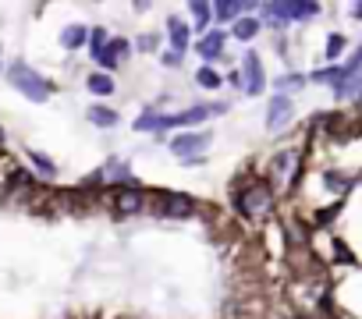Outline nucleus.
I'll list each match as a JSON object with an SVG mask.
<instances>
[{
	"mask_svg": "<svg viewBox=\"0 0 362 319\" xmlns=\"http://www.w3.org/2000/svg\"><path fill=\"white\" fill-rule=\"evenodd\" d=\"M0 145H4V128H0Z\"/></svg>",
	"mask_w": 362,
	"mask_h": 319,
	"instance_id": "obj_29",
	"label": "nucleus"
},
{
	"mask_svg": "<svg viewBox=\"0 0 362 319\" xmlns=\"http://www.w3.org/2000/svg\"><path fill=\"white\" fill-rule=\"evenodd\" d=\"M107 47H110V54H114L117 61H121V57L128 54V40H114V43H107Z\"/></svg>",
	"mask_w": 362,
	"mask_h": 319,
	"instance_id": "obj_24",
	"label": "nucleus"
},
{
	"mask_svg": "<svg viewBox=\"0 0 362 319\" xmlns=\"http://www.w3.org/2000/svg\"><path fill=\"white\" fill-rule=\"evenodd\" d=\"M29 160H33V167H36V171H43L47 178H54V174H57V164H54V160H50L47 152H40V149H29Z\"/></svg>",
	"mask_w": 362,
	"mask_h": 319,
	"instance_id": "obj_13",
	"label": "nucleus"
},
{
	"mask_svg": "<svg viewBox=\"0 0 362 319\" xmlns=\"http://www.w3.org/2000/svg\"><path fill=\"white\" fill-rule=\"evenodd\" d=\"M242 11H245V4H238V0H224V4L214 8V15H217L221 22H231V18H238Z\"/></svg>",
	"mask_w": 362,
	"mask_h": 319,
	"instance_id": "obj_17",
	"label": "nucleus"
},
{
	"mask_svg": "<svg viewBox=\"0 0 362 319\" xmlns=\"http://www.w3.org/2000/svg\"><path fill=\"white\" fill-rule=\"evenodd\" d=\"M163 64H181V54H163Z\"/></svg>",
	"mask_w": 362,
	"mask_h": 319,
	"instance_id": "obj_27",
	"label": "nucleus"
},
{
	"mask_svg": "<svg viewBox=\"0 0 362 319\" xmlns=\"http://www.w3.org/2000/svg\"><path fill=\"white\" fill-rule=\"evenodd\" d=\"M221 50H224V32H210L199 40V57L214 61V57H221Z\"/></svg>",
	"mask_w": 362,
	"mask_h": 319,
	"instance_id": "obj_11",
	"label": "nucleus"
},
{
	"mask_svg": "<svg viewBox=\"0 0 362 319\" xmlns=\"http://www.w3.org/2000/svg\"><path fill=\"white\" fill-rule=\"evenodd\" d=\"M89 92H96V96H110L114 92V78L110 75H89Z\"/></svg>",
	"mask_w": 362,
	"mask_h": 319,
	"instance_id": "obj_15",
	"label": "nucleus"
},
{
	"mask_svg": "<svg viewBox=\"0 0 362 319\" xmlns=\"http://www.w3.org/2000/svg\"><path fill=\"white\" fill-rule=\"evenodd\" d=\"M284 15H288V22H305V18H316L320 15V4H309V0H288L284 4Z\"/></svg>",
	"mask_w": 362,
	"mask_h": 319,
	"instance_id": "obj_8",
	"label": "nucleus"
},
{
	"mask_svg": "<svg viewBox=\"0 0 362 319\" xmlns=\"http://www.w3.org/2000/svg\"><path fill=\"white\" fill-rule=\"evenodd\" d=\"M277 89H281V96H284V89L291 92V89H302V78L298 75H288V78H277Z\"/></svg>",
	"mask_w": 362,
	"mask_h": 319,
	"instance_id": "obj_23",
	"label": "nucleus"
},
{
	"mask_svg": "<svg viewBox=\"0 0 362 319\" xmlns=\"http://www.w3.org/2000/svg\"><path fill=\"white\" fill-rule=\"evenodd\" d=\"M355 15H358V22H362V4H355Z\"/></svg>",
	"mask_w": 362,
	"mask_h": 319,
	"instance_id": "obj_28",
	"label": "nucleus"
},
{
	"mask_svg": "<svg viewBox=\"0 0 362 319\" xmlns=\"http://www.w3.org/2000/svg\"><path fill=\"white\" fill-rule=\"evenodd\" d=\"M341 50H344V36L334 32V36L327 40V57H341Z\"/></svg>",
	"mask_w": 362,
	"mask_h": 319,
	"instance_id": "obj_22",
	"label": "nucleus"
},
{
	"mask_svg": "<svg viewBox=\"0 0 362 319\" xmlns=\"http://www.w3.org/2000/svg\"><path fill=\"white\" fill-rule=\"evenodd\" d=\"M327 185H330V192H344V188H348V178H337V174H327Z\"/></svg>",
	"mask_w": 362,
	"mask_h": 319,
	"instance_id": "obj_25",
	"label": "nucleus"
},
{
	"mask_svg": "<svg viewBox=\"0 0 362 319\" xmlns=\"http://www.w3.org/2000/svg\"><path fill=\"white\" fill-rule=\"evenodd\" d=\"M256 32H259V22H256V18H242V22H235V40L245 43V40H252Z\"/></svg>",
	"mask_w": 362,
	"mask_h": 319,
	"instance_id": "obj_18",
	"label": "nucleus"
},
{
	"mask_svg": "<svg viewBox=\"0 0 362 319\" xmlns=\"http://www.w3.org/2000/svg\"><path fill=\"white\" fill-rule=\"evenodd\" d=\"M86 117H89L93 124H100V128H114V124H117V114H114V110H107V107H93Z\"/></svg>",
	"mask_w": 362,
	"mask_h": 319,
	"instance_id": "obj_16",
	"label": "nucleus"
},
{
	"mask_svg": "<svg viewBox=\"0 0 362 319\" xmlns=\"http://www.w3.org/2000/svg\"><path fill=\"white\" fill-rule=\"evenodd\" d=\"M295 164H298V156H295V152H281V156L274 160L277 178H291V174H295Z\"/></svg>",
	"mask_w": 362,
	"mask_h": 319,
	"instance_id": "obj_14",
	"label": "nucleus"
},
{
	"mask_svg": "<svg viewBox=\"0 0 362 319\" xmlns=\"http://www.w3.org/2000/svg\"><path fill=\"white\" fill-rule=\"evenodd\" d=\"M196 213V203L189 195H163L160 203V217H177V220H185Z\"/></svg>",
	"mask_w": 362,
	"mask_h": 319,
	"instance_id": "obj_6",
	"label": "nucleus"
},
{
	"mask_svg": "<svg viewBox=\"0 0 362 319\" xmlns=\"http://www.w3.org/2000/svg\"><path fill=\"white\" fill-rule=\"evenodd\" d=\"M167 36H170L174 54H185V50H189V29H185V22L170 18V22H167Z\"/></svg>",
	"mask_w": 362,
	"mask_h": 319,
	"instance_id": "obj_9",
	"label": "nucleus"
},
{
	"mask_svg": "<svg viewBox=\"0 0 362 319\" xmlns=\"http://www.w3.org/2000/svg\"><path fill=\"white\" fill-rule=\"evenodd\" d=\"M291 114H295L291 100H288V96H274V100H270V110H267V128H270V131H281V128L291 121Z\"/></svg>",
	"mask_w": 362,
	"mask_h": 319,
	"instance_id": "obj_4",
	"label": "nucleus"
},
{
	"mask_svg": "<svg viewBox=\"0 0 362 319\" xmlns=\"http://www.w3.org/2000/svg\"><path fill=\"white\" fill-rule=\"evenodd\" d=\"M114 210H117L121 217H132V213H139V210H142V188H135V185H124V188L114 195Z\"/></svg>",
	"mask_w": 362,
	"mask_h": 319,
	"instance_id": "obj_7",
	"label": "nucleus"
},
{
	"mask_svg": "<svg viewBox=\"0 0 362 319\" xmlns=\"http://www.w3.org/2000/svg\"><path fill=\"white\" fill-rule=\"evenodd\" d=\"M139 47H142L146 54H149V50H156V36H153V32H146V36L139 40Z\"/></svg>",
	"mask_w": 362,
	"mask_h": 319,
	"instance_id": "obj_26",
	"label": "nucleus"
},
{
	"mask_svg": "<svg viewBox=\"0 0 362 319\" xmlns=\"http://www.w3.org/2000/svg\"><path fill=\"white\" fill-rule=\"evenodd\" d=\"M196 82H199L203 89H217V85H221V75H217L214 68H199V75H196Z\"/></svg>",
	"mask_w": 362,
	"mask_h": 319,
	"instance_id": "obj_20",
	"label": "nucleus"
},
{
	"mask_svg": "<svg viewBox=\"0 0 362 319\" xmlns=\"http://www.w3.org/2000/svg\"><path fill=\"white\" fill-rule=\"evenodd\" d=\"M210 142H214V135H210V131H192V135H177V138H170V149H174L177 156L192 160V152L206 149Z\"/></svg>",
	"mask_w": 362,
	"mask_h": 319,
	"instance_id": "obj_3",
	"label": "nucleus"
},
{
	"mask_svg": "<svg viewBox=\"0 0 362 319\" xmlns=\"http://www.w3.org/2000/svg\"><path fill=\"white\" fill-rule=\"evenodd\" d=\"M192 15H196V29H199V32L214 22V18H210V15H214V8H210V4H203V0H196V4H192Z\"/></svg>",
	"mask_w": 362,
	"mask_h": 319,
	"instance_id": "obj_19",
	"label": "nucleus"
},
{
	"mask_svg": "<svg viewBox=\"0 0 362 319\" xmlns=\"http://www.w3.org/2000/svg\"><path fill=\"white\" fill-rule=\"evenodd\" d=\"M8 78H11V85H15L22 96H29L33 103H47V100H50V85H47L29 64L15 61V64L8 68Z\"/></svg>",
	"mask_w": 362,
	"mask_h": 319,
	"instance_id": "obj_1",
	"label": "nucleus"
},
{
	"mask_svg": "<svg viewBox=\"0 0 362 319\" xmlns=\"http://www.w3.org/2000/svg\"><path fill=\"white\" fill-rule=\"evenodd\" d=\"M358 85H362V71H358V75H348V78H344V82H341L334 92H337V96H351Z\"/></svg>",
	"mask_w": 362,
	"mask_h": 319,
	"instance_id": "obj_21",
	"label": "nucleus"
},
{
	"mask_svg": "<svg viewBox=\"0 0 362 319\" xmlns=\"http://www.w3.org/2000/svg\"><path fill=\"white\" fill-rule=\"evenodd\" d=\"M96 178H103V181H124V185H132V174H128V167L121 164V160H110V164L96 174Z\"/></svg>",
	"mask_w": 362,
	"mask_h": 319,
	"instance_id": "obj_12",
	"label": "nucleus"
},
{
	"mask_svg": "<svg viewBox=\"0 0 362 319\" xmlns=\"http://www.w3.org/2000/svg\"><path fill=\"white\" fill-rule=\"evenodd\" d=\"M86 40H89L86 25H68V29L61 32V47H64V50H82Z\"/></svg>",
	"mask_w": 362,
	"mask_h": 319,
	"instance_id": "obj_10",
	"label": "nucleus"
},
{
	"mask_svg": "<svg viewBox=\"0 0 362 319\" xmlns=\"http://www.w3.org/2000/svg\"><path fill=\"white\" fill-rule=\"evenodd\" d=\"M235 206L242 210V217H263V213L274 206V195H270V188L259 181V185L242 188V192L235 195Z\"/></svg>",
	"mask_w": 362,
	"mask_h": 319,
	"instance_id": "obj_2",
	"label": "nucleus"
},
{
	"mask_svg": "<svg viewBox=\"0 0 362 319\" xmlns=\"http://www.w3.org/2000/svg\"><path fill=\"white\" fill-rule=\"evenodd\" d=\"M242 64H245V82H242V89H245V92H252V96H256V92H263L267 78H263V64H259V57L249 50Z\"/></svg>",
	"mask_w": 362,
	"mask_h": 319,
	"instance_id": "obj_5",
	"label": "nucleus"
}]
</instances>
